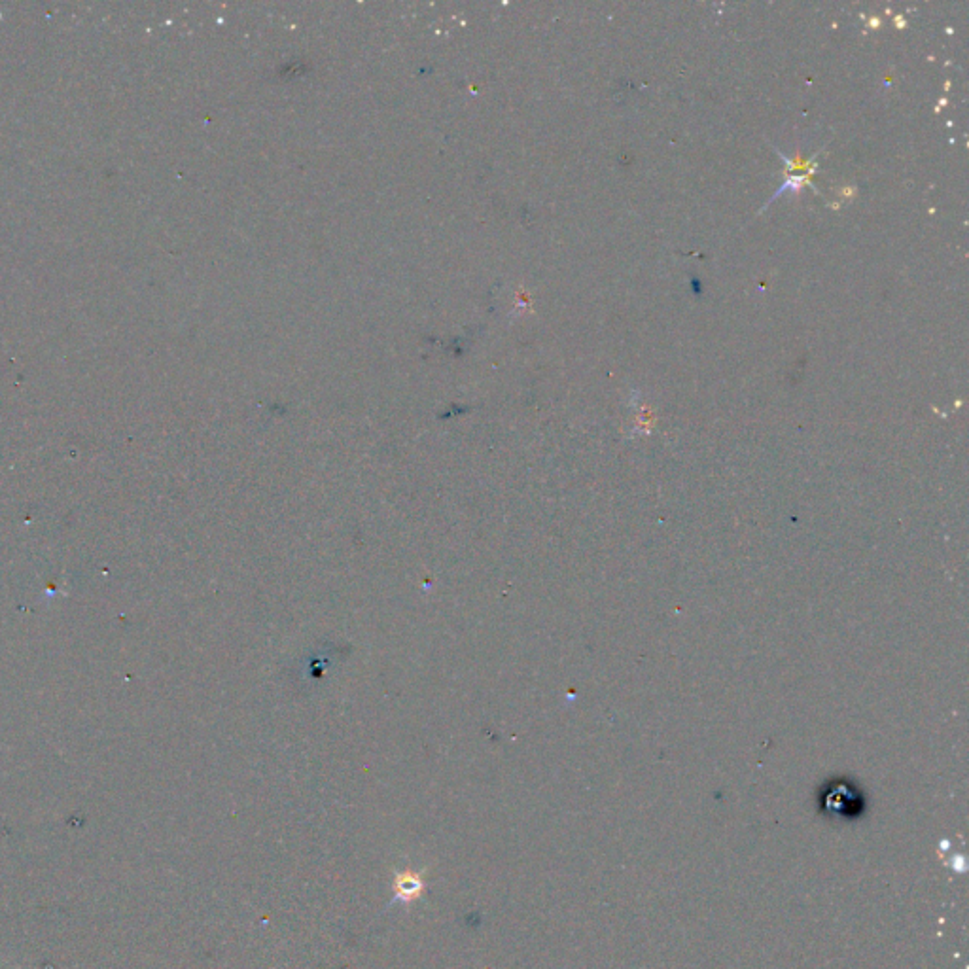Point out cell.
Listing matches in <instances>:
<instances>
[{"mask_svg": "<svg viewBox=\"0 0 969 969\" xmlns=\"http://www.w3.org/2000/svg\"><path fill=\"white\" fill-rule=\"evenodd\" d=\"M428 869H394V879H392V899L388 901L387 907H394L396 903L411 905L413 901L421 899L426 892V881L424 873Z\"/></svg>", "mask_w": 969, "mask_h": 969, "instance_id": "obj_1", "label": "cell"}]
</instances>
